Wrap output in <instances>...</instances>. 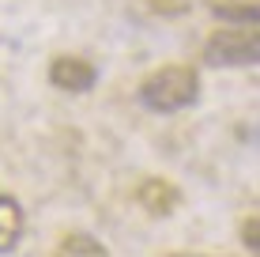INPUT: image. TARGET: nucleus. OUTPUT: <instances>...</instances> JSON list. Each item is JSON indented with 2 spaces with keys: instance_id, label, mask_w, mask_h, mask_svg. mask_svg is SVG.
<instances>
[{
  "instance_id": "nucleus-7",
  "label": "nucleus",
  "mask_w": 260,
  "mask_h": 257,
  "mask_svg": "<svg viewBox=\"0 0 260 257\" xmlns=\"http://www.w3.org/2000/svg\"><path fill=\"white\" fill-rule=\"evenodd\" d=\"M241 242H245V250H253L260 257V216H253V219L241 223Z\"/></svg>"
},
{
  "instance_id": "nucleus-6",
  "label": "nucleus",
  "mask_w": 260,
  "mask_h": 257,
  "mask_svg": "<svg viewBox=\"0 0 260 257\" xmlns=\"http://www.w3.org/2000/svg\"><path fill=\"white\" fill-rule=\"evenodd\" d=\"M53 257H110V250H106L102 242H98L94 235H83V231H72L57 242V250H53Z\"/></svg>"
},
{
  "instance_id": "nucleus-8",
  "label": "nucleus",
  "mask_w": 260,
  "mask_h": 257,
  "mask_svg": "<svg viewBox=\"0 0 260 257\" xmlns=\"http://www.w3.org/2000/svg\"><path fill=\"white\" fill-rule=\"evenodd\" d=\"M219 15H230V19H260V8L256 4H241V8H219Z\"/></svg>"
},
{
  "instance_id": "nucleus-2",
  "label": "nucleus",
  "mask_w": 260,
  "mask_h": 257,
  "mask_svg": "<svg viewBox=\"0 0 260 257\" xmlns=\"http://www.w3.org/2000/svg\"><path fill=\"white\" fill-rule=\"evenodd\" d=\"M204 61L211 68H245L260 65V31L256 26H226L215 31L204 46Z\"/></svg>"
},
{
  "instance_id": "nucleus-9",
  "label": "nucleus",
  "mask_w": 260,
  "mask_h": 257,
  "mask_svg": "<svg viewBox=\"0 0 260 257\" xmlns=\"http://www.w3.org/2000/svg\"><path fill=\"white\" fill-rule=\"evenodd\" d=\"M170 257H215V253H170Z\"/></svg>"
},
{
  "instance_id": "nucleus-4",
  "label": "nucleus",
  "mask_w": 260,
  "mask_h": 257,
  "mask_svg": "<svg viewBox=\"0 0 260 257\" xmlns=\"http://www.w3.org/2000/svg\"><path fill=\"white\" fill-rule=\"evenodd\" d=\"M136 205L147 212V216H170L181 205V189L166 178H143L136 185Z\"/></svg>"
},
{
  "instance_id": "nucleus-5",
  "label": "nucleus",
  "mask_w": 260,
  "mask_h": 257,
  "mask_svg": "<svg viewBox=\"0 0 260 257\" xmlns=\"http://www.w3.org/2000/svg\"><path fill=\"white\" fill-rule=\"evenodd\" d=\"M19 238H23V208L15 205L12 197L0 193V253L15 250Z\"/></svg>"
},
{
  "instance_id": "nucleus-1",
  "label": "nucleus",
  "mask_w": 260,
  "mask_h": 257,
  "mask_svg": "<svg viewBox=\"0 0 260 257\" xmlns=\"http://www.w3.org/2000/svg\"><path fill=\"white\" fill-rule=\"evenodd\" d=\"M200 79L189 65H162L140 83V102L155 113H177L196 102Z\"/></svg>"
},
{
  "instance_id": "nucleus-3",
  "label": "nucleus",
  "mask_w": 260,
  "mask_h": 257,
  "mask_svg": "<svg viewBox=\"0 0 260 257\" xmlns=\"http://www.w3.org/2000/svg\"><path fill=\"white\" fill-rule=\"evenodd\" d=\"M49 79H53V87H60V91H72V95H79V91H91L94 87V65L91 61H83V57H57L49 65Z\"/></svg>"
}]
</instances>
